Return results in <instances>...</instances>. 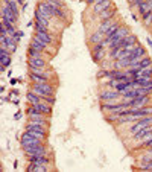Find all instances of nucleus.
Returning <instances> with one entry per match:
<instances>
[{
	"instance_id": "23",
	"label": "nucleus",
	"mask_w": 152,
	"mask_h": 172,
	"mask_svg": "<svg viewBox=\"0 0 152 172\" xmlns=\"http://www.w3.org/2000/svg\"><path fill=\"white\" fill-rule=\"evenodd\" d=\"M140 66V69H144V67H149V66H152V58L151 56H143V60H142V62L139 64Z\"/></svg>"
},
{
	"instance_id": "36",
	"label": "nucleus",
	"mask_w": 152,
	"mask_h": 172,
	"mask_svg": "<svg viewBox=\"0 0 152 172\" xmlns=\"http://www.w3.org/2000/svg\"><path fill=\"white\" fill-rule=\"evenodd\" d=\"M17 168H18V162L15 160V162H14V169H17Z\"/></svg>"
},
{
	"instance_id": "14",
	"label": "nucleus",
	"mask_w": 152,
	"mask_h": 172,
	"mask_svg": "<svg viewBox=\"0 0 152 172\" xmlns=\"http://www.w3.org/2000/svg\"><path fill=\"white\" fill-rule=\"evenodd\" d=\"M149 104H152V94L151 96H139V98L131 104V107H134V108H142V107L149 105Z\"/></svg>"
},
{
	"instance_id": "1",
	"label": "nucleus",
	"mask_w": 152,
	"mask_h": 172,
	"mask_svg": "<svg viewBox=\"0 0 152 172\" xmlns=\"http://www.w3.org/2000/svg\"><path fill=\"white\" fill-rule=\"evenodd\" d=\"M46 139H47V136H44V134L30 131V130H24V131L21 132L20 146H28V145H35V143H44Z\"/></svg>"
},
{
	"instance_id": "34",
	"label": "nucleus",
	"mask_w": 152,
	"mask_h": 172,
	"mask_svg": "<svg viewBox=\"0 0 152 172\" xmlns=\"http://www.w3.org/2000/svg\"><path fill=\"white\" fill-rule=\"evenodd\" d=\"M6 75H8V76H9V78H11V75H12V69H11V67H9V69H8V72H6Z\"/></svg>"
},
{
	"instance_id": "28",
	"label": "nucleus",
	"mask_w": 152,
	"mask_h": 172,
	"mask_svg": "<svg viewBox=\"0 0 152 172\" xmlns=\"http://www.w3.org/2000/svg\"><path fill=\"white\" fill-rule=\"evenodd\" d=\"M9 94H11V96H20V91L14 89V90H11V91H9Z\"/></svg>"
},
{
	"instance_id": "30",
	"label": "nucleus",
	"mask_w": 152,
	"mask_h": 172,
	"mask_svg": "<svg viewBox=\"0 0 152 172\" xmlns=\"http://www.w3.org/2000/svg\"><path fill=\"white\" fill-rule=\"evenodd\" d=\"M17 82H20L18 79H17V78H11V79H9V84H11V85H15Z\"/></svg>"
},
{
	"instance_id": "33",
	"label": "nucleus",
	"mask_w": 152,
	"mask_h": 172,
	"mask_svg": "<svg viewBox=\"0 0 152 172\" xmlns=\"http://www.w3.org/2000/svg\"><path fill=\"white\" fill-rule=\"evenodd\" d=\"M146 43H148V44H149V47H152V40H151V38H149V37H148V38H146Z\"/></svg>"
},
{
	"instance_id": "2",
	"label": "nucleus",
	"mask_w": 152,
	"mask_h": 172,
	"mask_svg": "<svg viewBox=\"0 0 152 172\" xmlns=\"http://www.w3.org/2000/svg\"><path fill=\"white\" fill-rule=\"evenodd\" d=\"M53 72H46L44 69H38V67H29V79L32 82H52L53 81Z\"/></svg>"
},
{
	"instance_id": "11",
	"label": "nucleus",
	"mask_w": 152,
	"mask_h": 172,
	"mask_svg": "<svg viewBox=\"0 0 152 172\" xmlns=\"http://www.w3.org/2000/svg\"><path fill=\"white\" fill-rule=\"evenodd\" d=\"M105 38H107V37H105V34L96 29L94 32H91V34H90V37H88L87 43H88V46H94V44H99V43H102Z\"/></svg>"
},
{
	"instance_id": "6",
	"label": "nucleus",
	"mask_w": 152,
	"mask_h": 172,
	"mask_svg": "<svg viewBox=\"0 0 152 172\" xmlns=\"http://www.w3.org/2000/svg\"><path fill=\"white\" fill-rule=\"evenodd\" d=\"M114 6V3H113V0H97L93 6H91V15H97V14H101L102 11L108 9V8H111Z\"/></svg>"
},
{
	"instance_id": "18",
	"label": "nucleus",
	"mask_w": 152,
	"mask_h": 172,
	"mask_svg": "<svg viewBox=\"0 0 152 172\" xmlns=\"http://www.w3.org/2000/svg\"><path fill=\"white\" fill-rule=\"evenodd\" d=\"M116 19H117V17H116ZM116 19H111V20H105V21H101V23L97 24V30H101V32H103V34H105V32H107V30H108V29H110V28L113 26V23L116 21Z\"/></svg>"
},
{
	"instance_id": "31",
	"label": "nucleus",
	"mask_w": 152,
	"mask_h": 172,
	"mask_svg": "<svg viewBox=\"0 0 152 172\" xmlns=\"http://www.w3.org/2000/svg\"><path fill=\"white\" fill-rule=\"evenodd\" d=\"M26 9H28V2H24V3L21 5V12H24Z\"/></svg>"
},
{
	"instance_id": "26",
	"label": "nucleus",
	"mask_w": 152,
	"mask_h": 172,
	"mask_svg": "<svg viewBox=\"0 0 152 172\" xmlns=\"http://www.w3.org/2000/svg\"><path fill=\"white\" fill-rule=\"evenodd\" d=\"M43 101H46L47 104H50V105H55V102H56V98H55V96H46Z\"/></svg>"
},
{
	"instance_id": "24",
	"label": "nucleus",
	"mask_w": 152,
	"mask_h": 172,
	"mask_svg": "<svg viewBox=\"0 0 152 172\" xmlns=\"http://www.w3.org/2000/svg\"><path fill=\"white\" fill-rule=\"evenodd\" d=\"M149 9H151V8H149V3H148V0H146V2H143L142 5H140V6L137 8V12H139L140 15H143V14H144L146 11H149Z\"/></svg>"
},
{
	"instance_id": "7",
	"label": "nucleus",
	"mask_w": 152,
	"mask_h": 172,
	"mask_svg": "<svg viewBox=\"0 0 152 172\" xmlns=\"http://www.w3.org/2000/svg\"><path fill=\"white\" fill-rule=\"evenodd\" d=\"M30 87H35V89H38V90L44 91V93L49 94V96H55V91H56L53 82H32Z\"/></svg>"
},
{
	"instance_id": "32",
	"label": "nucleus",
	"mask_w": 152,
	"mask_h": 172,
	"mask_svg": "<svg viewBox=\"0 0 152 172\" xmlns=\"http://www.w3.org/2000/svg\"><path fill=\"white\" fill-rule=\"evenodd\" d=\"M131 19H132L134 21H137V20H139V17H137V15H135L134 12H131Z\"/></svg>"
},
{
	"instance_id": "12",
	"label": "nucleus",
	"mask_w": 152,
	"mask_h": 172,
	"mask_svg": "<svg viewBox=\"0 0 152 172\" xmlns=\"http://www.w3.org/2000/svg\"><path fill=\"white\" fill-rule=\"evenodd\" d=\"M24 130H30V131H35V132H40V134H44V136H49V126L35 125V123H30V122H26V123H24Z\"/></svg>"
},
{
	"instance_id": "17",
	"label": "nucleus",
	"mask_w": 152,
	"mask_h": 172,
	"mask_svg": "<svg viewBox=\"0 0 152 172\" xmlns=\"http://www.w3.org/2000/svg\"><path fill=\"white\" fill-rule=\"evenodd\" d=\"M26 101H28V104H30V105H35V104H38V102L43 101V99H41L38 94H35V93L29 89V90L26 91Z\"/></svg>"
},
{
	"instance_id": "9",
	"label": "nucleus",
	"mask_w": 152,
	"mask_h": 172,
	"mask_svg": "<svg viewBox=\"0 0 152 172\" xmlns=\"http://www.w3.org/2000/svg\"><path fill=\"white\" fill-rule=\"evenodd\" d=\"M96 17H97L99 23H101V21H105V20L116 19V17H117V8H116V5H114V6H111V8H108V9L102 11L101 14H97Z\"/></svg>"
},
{
	"instance_id": "3",
	"label": "nucleus",
	"mask_w": 152,
	"mask_h": 172,
	"mask_svg": "<svg viewBox=\"0 0 152 172\" xmlns=\"http://www.w3.org/2000/svg\"><path fill=\"white\" fill-rule=\"evenodd\" d=\"M131 34V29H129V26H126V24H122L119 29L114 32V35H111L110 38H107V47L110 49L111 46H116V44H119L125 37H128Z\"/></svg>"
},
{
	"instance_id": "21",
	"label": "nucleus",
	"mask_w": 152,
	"mask_h": 172,
	"mask_svg": "<svg viewBox=\"0 0 152 172\" xmlns=\"http://www.w3.org/2000/svg\"><path fill=\"white\" fill-rule=\"evenodd\" d=\"M28 56H32V58H46V52H40L37 51V49H34V47H30L28 49Z\"/></svg>"
},
{
	"instance_id": "8",
	"label": "nucleus",
	"mask_w": 152,
	"mask_h": 172,
	"mask_svg": "<svg viewBox=\"0 0 152 172\" xmlns=\"http://www.w3.org/2000/svg\"><path fill=\"white\" fill-rule=\"evenodd\" d=\"M0 15H2V19H6V20H9L11 23H14V24H17V23H18V19H20V17L11 9L8 5H5V3H2V12H0Z\"/></svg>"
},
{
	"instance_id": "35",
	"label": "nucleus",
	"mask_w": 152,
	"mask_h": 172,
	"mask_svg": "<svg viewBox=\"0 0 152 172\" xmlns=\"http://www.w3.org/2000/svg\"><path fill=\"white\" fill-rule=\"evenodd\" d=\"M12 104H14V105H18V104H20V99H14Z\"/></svg>"
},
{
	"instance_id": "13",
	"label": "nucleus",
	"mask_w": 152,
	"mask_h": 172,
	"mask_svg": "<svg viewBox=\"0 0 152 172\" xmlns=\"http://www.w3.org/2000/svg\"><path fill=\"white\" fill-rule=\"evenodd\" d=\"M34 107H35L37 110H40L43 114H46V116H52V113H53V105L47 104L46 101H40L38 104H35Z\"/></svg>"
},
{
	"instance_id": "37",
	"label": "nucleus",
	"mask_w": 152,
	"mask_h": 172,
	"mask_svg": "<svg viewBox=\"0 0 152 172\" xmlns=\"http://www.w3.org/2000/svg\"><path fill=\"white\" fill-rule=\"evenodd\" d=\"M17 2H18V3H20V5H23V3H24V2H26V0H17Z\"/></svg>"
},
{
	"instance_id": "22",
	"label": "nucleus",
	"mask_w": 152,
	"mask_h": 172,
	"mask_svg": "<svg viewBox=\"0 0 152 172\" xmlns=\"http://www.w3.org/2000/svg\"><path fill=\"white\" fill-rule=\"evenodd\" d=\"M11 62H12V58H11V55H6V56H2L0 58V66H5V67H11Z\"/></svg>"
},
{
	"instance_id": "15",
	"label": "nucleus",
	"mask_w": 152,
	"mask_h": 172,
	"mask_svg": "<svg viewBox=\"0 0 152 172\" xmlns=\"http://www.w3.org/2000/svg\"><path fill=\"white\" fill-rule=\"evenodd\" d=\"M149 132H152V125H148V126H144L142 131H139L137 134H135V136H134V137H131V140H132V142H135V143L140 142V140H142V139H144V137H146Z\"/></svg>"
},
{
	"instance_id": "20",
	"label": "nucleus",
	"mask_w": 152,
	"mask_h": 172,
	"mask_svg": "<svg viewBox=\"0 0 152 172\" xmlns=\"http://www.w3.org/2000/svg\"><path fill=\"white\" fill-rule=\"evenodd\" d=\"M122 24H123V23H122V21L119 20V19H116V21L113 23V26H111V28H110L108 30H107V32H105V37H107V38H110L111 35H114V32H116V30L119 29V28H120Z\"/></svg>"
},
{
	"instance_id": "29",
	"label": "nucleus",
	"mask_w": 152,
	"mask_h": 172,
	"mask_svg": "<svg viewBox=\"0 0 152 172\" xmlns=\"http://www.w3.org/2000/svg\"><path fill=\"white\" fill-rule=\"evenodd\" d=\"M97 0H85V3H87V6H93L94 3H96Z\"/></svg>"
},
{
	"instance_id": "27",
	"label": "nucleus",
	"mask_w": 152,
	"mask_h": 172,
	"mask_svg": "<svg viewBox=\"0 0 152 172\" xmlns=\"http://www.w3.org/2000/svg\"><path fill=\"white\" fill-rule=\"evenodd\" d=\"M14 119H15V121H20L21 119V110H18V111L14 114Z\"/></svg>"
},
{
	"instance_id": "10",
	"label": "nucleus",
	"mask_w": 152,
	"mask_h": 172,
	"mask_svg": "<svg viewBox=\"0 0 152 172\" xmlns=\"http://www.w3.org/2000/svg\"><path fill=\"white\" fill-rule=\"evenodd\" d=\"M28 67H38V69H47L49 67V61L46 58H32L28 56Z\"/></svg>"
},
{
	"instance_id": "5",
	"label": "nucleus",
	"mask_w": 152,
	"mask_h": 172,
	"mask_svg": "<svg viewBox=\"0 0 152 172\" xmlns=\"http://www.w3.org/2000/svg\"><path fill=\"white\" fill-rule=\"evenodd\" d=\"M97 96H99L101 102H111V101L122 102V94L116 89H102Z\"/></svg>"
},
{
	"instance_id": "16",
	"label": "nucleus",
	"mask_w": 152,
	"mask_h": 172,
	"mask_svg": "<svg viewBox=\"0 0 152 172\" xmlns=\"http://www.w3.org/2000/svg\"><path fill=\"white\" fill-rule=\"evenodd\" d=\"M91 56H93V61H94V62L101 64L102 61L107 60L108 52H107V49H103V51H97V52H91Z\"/></svg>"
},
{
	"instance_id": "4",
	"label": "nucleus",
	"mask_w": 152,
	"mask_h": 172,
	"mask_svg": "<svg viewBox=\"0 0 152 172\" xmlns=\"http://www.w3.org/2000/svg\"><path fill=\"white\" fill-rule=\"evenodd\" d=\"M148 125H152V114H151V116H144V117H142V119L135 121L131 126H129V130L126 131V134H129L131 137H134L137 132L142 131L143 128H144V126H148Z\"/></svg>"
},
{
	"instance_id": "19",
	"label": "nucleus",
	"mask_w": 152,
	"mask_h": 172,
	"mask_svg": "<svg viewBox=\"0 0 152 172\" xmlns=\"http://www.w3.org/2000/svg\"><path fill=\"white\" fill-rule=\"evenodd\" d=\"M6 46H8V51H9L11 53H14V52L17 51L18 43L14 40V37H12V35H8V37H6Z\"/></svg>"
},
{
	"instance_id": "25",
	"label": "nucleus",
	"mask_w": 152,
	"mask_h": 172,
	"mask_svg": "<svg viewBox=\"0 0 152 172\" xmlns=\"http://www.w3.org/2000/svg\"><path fill=\"white\" fill-rule=\"evenodd\" d=\"M12 37H14V40L17 41V43H20L21 38L24 37V32H23V30H17V32H15V34H14Z\"/></svg>"
}]
</instances>
